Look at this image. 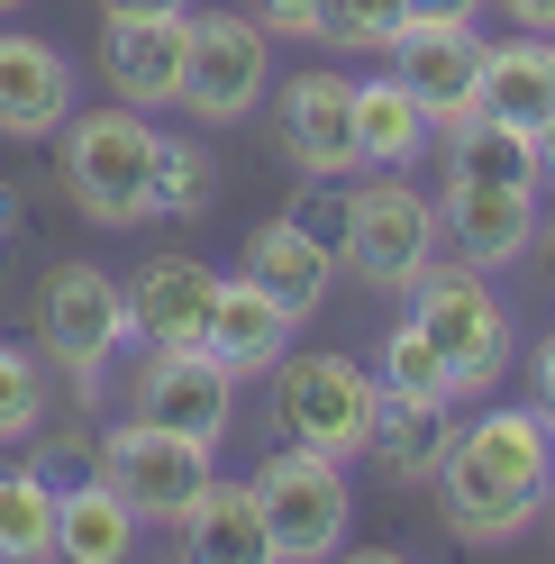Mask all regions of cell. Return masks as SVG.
<instances>
[{"label":"cell","instance_id":"cell-1","mask_svg":"<svg viewBox=\"0 0 555 564\" xmlns=\"http://www.w3.org/2000/svg\"><path fill=\"white\" fill-rule=\"evenodd\" d=\"M546 491H555V437H546L537 401L465 419L437 465V510L465 546H519L546 519Z\"/></svg>","mask_w":555,"mask_h":564},{"label":"cell","instance_id":"cell-2","mask_svg":"<svg viewBox=\"0 0 555 564\" xmlns=\"http://www.w3.org/2000/svg\"><path fill=\"white\" fill-rule=\"evenodd\" d=\"M55 137H64V192H74V209L91 228H146L155 219V183H164V128H155V110L110 100V110L64 119Z\"/></svg>","mask_w":555,"mask_h":564},{"label":"cell","instance_id":"cell-3","mask_svg":"<svg viewBox=\"0 0 555 564\" xmlns=\"http://www.w3.org/2000/svg\"><path fill=\"white\" fill-rule=\"evenodd\" d=\"M437 237H446V219H437V200L410 183V173L373 164L364 183L337 200V273L373 282V292H410V282L437 264Z\"/></svg>","mask_w":555,"mask_h":564},{"label":"cell","instance_id":"cell-4","mask_svg":"<svg viewBox=\"0 0 555 564\" xmlns=\"http://www.w3.org/2000/svg\"><path fill=\"white\" fill-rule=\"evenodd\" d=\"M273 382V429L292 446H319L337 465H356L373 446V419H383V382L356 356H283L264 373Z\"/></svg>","mask_w":555,"mask_h":564},{"label":"cell","instance_id":"cell-5","mask_svg":"<svg viewBox=\"0 0 555 564\" xmlns=\"http://www.w3.org/2000/svg\"><path fill=\"white\" fill-rule=\"evenodd\" d=\"M410 319L446 346V365H456L465 401H482V392L510 373V356H519V328H510L501 292H492V282H482V264H465V256H456V264H428L420 282H410Z\"/></svg>","mask_w":555,"mask_h":564},{"label":"cell","instance_id":"cell-6","mask_svg":"<svg viewBox=\"0 0 555 564\" xmlns=\"http://www.w3.org/2000/svg\"><path fill=\"white\" fill-rule=\"evenodd\" d=\"M255 482V501H264V538L283 564H319L346 546V528H356V491H346V465L319 446H273L264 465L247 474Z\"/></svg>","mask_w":555,"mask_h":564},{"label":"cell","instance_id":"cell-7","mask_svg":"<svg viewBox=\"0 0 555 564\" xmlns=\"http://www.w3.org/2000/svg\"><path fill=\"white\" fill-rule=\"evenodd\" d=\"M128 282L100 273V264H55L46 292H37V346L64 365V382H74L83 401H100V382H110L119 346H128Z\"/></svg>","mask_w":555,"mask_h":564},{"label":"cell","instance_id":"cell-8","mask_svg":"<svg viewBox=\"0 0 555 564\" xmlns=\"http://www.w3.org/2000/svg\"><path fill=\"white\" fill-rule=\"evenodd\" d=\"M273 91V28L237 10H192V64H183V110L200 128H237Z\"/></svg>","mask_w":555,"mask_h":564},{"label":"cell","instance_id":"cell-9","mask_svg":"<svg viewBox=\"0 0 555 564\" xmlns=\"http://www.w3.org/2000/svg\"><path fill=\"white\" fill-rule=\"evenodd\" d=\"M210 455H219V446H200V437H183V429H155V419H137V410H128L119 429L100 437L91 465L128 491V510H137V519H164V528H173V519L192 510V491L210 482Z\"/></svg>","mask_w":555,"mask_h":564},{"label":"cell","instance_id":"cell-10","mask_svg":"<svg viewBox=\"0 0 555 564\" xmlns=\"http://www.w3.org/2000/svg\"><path fill=\"white\" fill-rule=\"evenodd\" d=\"M128 410L155 429H183L200 446H219L237 429V373L210 346H146V365L128 373Z\"/></svg>","mask_w":555,"mask_h":564},{"label":"cell","instance_id":"cell-11","mask_svg":"<svg viewBox=\"0 0 555 564\" xmlns=\"http://www.w3.org/2000/svg\"><path fill=\"white\" fill-rule=\"evenodd\" d=\"M273 137H283V155L309 173V183H346V173H364V147H356V74H337V64H309L273 91Z\"/></svg>","mask_w":555,"mask_h":564},{"label":"cell","instance_id":"cell-12","mask_svg":"<svg viewBox=\"0 0 555 564\" xmlns=\"http://www.w3.org/2000/svg\"><path fill=\"white\" fill-rule=\"evenodd\" d=\"M482 46H492V37H474V19H410L383 55H392V74L420 91V110L437 128H456L482 100Z\"/></svg>","mask_w":555,"mask_h":564},{"label":"cell","instance_id":"cell-13","mask_svg":"<svg viewBox=\"0 0 555 564\" xmlns=\"http://www.w3.org/2000/svg\"><path fill=\"white\" fill-rule=\"evenodd\" d=\"M183 64H192V10L110 19V37H100V74L128 110H183Z\"/></svg>","mask_w":555,"mask_h":564},{"label":"cell","instance_id":"cell-14","mask_svg":"<svg viewBox=\"0 0 555 564\" xmlns=\"http://www.w3.org/2000/svg\"><path fill=\"white\" fill-rule=\"evenodd\" d=\"M210 310H219V273L200 256H146L128 273V328L146 346H210Z\"/></svg>","mask_w":555,"mask_h":564},{"label":"cell","instance_id":"cell-15","mask_svg":"<svg viewBox=\"0 0 555 564\" xmlns=\"http://www.w3.org/2000/svg\"><path fill=\"white\" fill-rule=\"evenodd\" d=\"M74 119V64L64 46L28 37V28H0V137L28 147V137H55Z\"/></svg>","mask_w":555,"mask_h":564},{"label":"cell","instance_id":"cell-16","mask_svg":"<svg viewBox=\"0 0 555 564\" xmlns=\"http://www.w3.org/2000/svg\"><path fill=\"white\" fill-rule=\"evenodd\" d=\"M446 246H456L465 264H519L537 246V192H519V183H446Z\"/></svg>","mask_w":555,"mask_h":564},{"label":"cell","instance_id":"cell-17","mask_svg":"<svg viewBox=\"0 0 555 564\" xmlns=\"http://www.w3.org/2000/svg\"><path fill=\"white\" fill-rule=\"evenodd\" d=\"M292 328H301V310L292 301H273L264 282H219V310H210V356L237 373V382H264L273 365L292 356Z\"/></svg>","mask_w":555,"mask_h":564},{"label":"cell","instance_id":"cell-18","mask_svg":"<svg viewBox=\"0 0 555 564\" xmlns=\"http://www.w3.org/2000/svg\"><path fill=\"white\" fill-rule=\"evenodd\" d=\"M173 546H183L192 564H273V538H264V501L255 482H200L192 510L173 519Z\"/></svg>","mask_w":555,"mask_h":564},{"label":"cell","instance_id":"cell-19","mask_svg":"<svg viewBox=\"0 0 555 564\" xmlns=\"http://www.w3.org/2000/svg\"><path fill=\"white\" fill-rule=\"evenodd\" d=\"M137 528H146V519L128 510V491L100 465L74 491H55V555L64 564H119V555H137Z\"/></svg>","mask_w":555,"mask_h":564},{"label":"cell","instance_id":"cell-20","mask_svg":"<svg viewBox=\"0 0 555 564\" xmlns=\"http://www.w3.org/2000/svg\"><path fill=\"white\" fill-rule=\"evenodd\" d=\"M237 273H247V282H264L273 301H292L301 319H309V310L328 301V273H337V246H319V237H309L301 219H264V228L247 237V264H237Z\"/></svg>","mask_w":555,"mask_h":564},{"label":"cell","instance_id":"cell-21","mask_svg":"<svg viewBox=\"0 0 555 564\" xmlns=\"http://www.w3.org/2000/svg\"><path fill=\"white\" fill-rule=\"evenodd\" d=\"M474 110H492L510 128H537L555 110V37L510 28L501 46H482V100H474Z\"/></svg>","mask_w":555,"mask_h":564},{"label":"cell","instance_id":"cell-22","mask_svg":"<svg viewBox=\"0 0 555 564\" xmlns=\"http://www.w3.org/2000/svg\"><path fill=\"white\" fill-rule=\"evenodd\" d=\"M356 147H364V164L410 173L437 147V119L420 110V91H410L401 74H373V83H356Z\"/></svg>","mask_w":555,"mask_h":564},{"label":"cell","instance_id":"cell-23","mask_svg":"<svg viewBox=\"0 0 555 564\" xmlns=\"http://www.w3.org/2000/svg\"><path fill=\"white\" fill-rule=\"evenodd\" d=\"M437 147H446V183H519V192H546L529 128H510L492 110H465L456 128H437Z\"/></svg>","mask_w":555,"mask_h":564},{"label":"cell","instance_id":"cell-24","mask_svg":"<svg viewBox=\"0 0 555 564\" xmlns=\"http://www.w3.org/2000/svg\"><path fill=\"white\" fill-rule=\"evenodd\" d=\"M373 382H383V401H428V410H456V401H465L446 346H437L420 319H401L383 346H373Z\"/></svg>","mask_w":555,"mask_h":564},{"label":"cell","instance_id":"cell-25","mask_svg":"<svg viewBox=\"0 0 555 564\" xmlns=\"http://www.w3.org/2000/svg\"><path fill=\"white\" fill-rule=\"evenodd\" d=\"M446 446H456V429H446V410H428V401H383V419H373V465H383L392 482H437V465H446Z\"/></svg>","mask_w":555,"mask_h":564},{"label":"cell","instance_id":"cell-26","mask_svg":"<svg viewBox=\"0 0 555 564\" xmlns=\"http://www.w3.org/2000/svg\"><path fill=\"white\" fill-rule=\"evenodd\" d=\"M0 555L10 564H37L55 555V482L46 474H0Z\"/></svg>","mask_w":555,"mask_h":564},{"label":"cell","instance_id":"cell-27","mask_svg":"<svg viewBox=\"0 0 555 564\" xmlns=\"http://www.w3.org/2000/svg\"><path fill=\"white\" fill-rule=\"evenodd\" d=\"M210 192H219L210 147H192V137H164V183H155V209H164V219H200V209H210Z\"/></svg>","mask_w":555,"mask_h":564},{"label":"cell","instance_id":"cell-28","mask_svg":"<svg viewBox=\"0 0 555 564\" xmlns=\"http://www.w3.org/2000/svg\"><path fill=\"white\" fill-rule=\"evenodd\" d=\"M401 28H410V0H328V28H319V37L346 46V55H383Z\"/></svg>","mask_w":555,"mask_h":564},{"label":"cell","instance_id":"cell-29","mask_svg":"<svg viewBox=\"0 0 555 564\" xmlns=\"http://www.w3.org/2000/svg\"><path fill=\"white\" fill-rule=\"evenodd\" d=\"M37 429H46V373L19 346H0V446H28Z\"/></svg>","mask_w":555,"mask_h":564},{"label":"cell","instance_id":"cell-30","mask_svg":"<svg viewBox=\"0 0 555 564\" xmlns=\"http://www.w3.org/2000/svg\"><path fill=\"white\" fill-rule=\"evenodd\" d=\"M255 19L273 28V37H319V28H328V0H255Z\"/></svg>","mask_w":555,"mask_h":564},{"label":"cell","instance_id":"cell-31","mask_svg":"<svg viewBox=\"0 0 555 564\" xmlns=\"http://www.w3.org/2000/svg\"><path fill=\"white\" fill-rule=\"evenodd\" d=\"M510 28H529V37H555V0H492Z\"/></svg>","mask_w":555,"mask_h":564},{"label":"cell","instance_id":"cell-32","mask_svg":"<svg viewBox=\"0 0 555 564\" xmlns=\"http://www.w3.org/2000/svg\"><path fill=\"white\" fill-rule=\"evenodd\" d=\"M537 419H546V437H555V337L537 346Z\"/></svg>","mask_w":555,"mask_h":564},{"label":"cell","instance_id":"cell-33","mask_svg":"<svg viewBox=\"0 0 555 564\" xmlns=\"http://www.w3.org/2000/svg\"><path fill=\"white\" fill-rule=\"evenodd\" d=\"M164 10H192V0H100V19H164Z\"/></svg>","mask_w":555,"mask_h":564},{"label":"cell","instance_id":"cell-34","mask_svg":"<svg viewBox=\"0 0 555 564\" xmlns=\"http://www.w3.org/2000/svg\"><path fill=\"white\" fill-rule=\"evenodd\" d=\"M529 147H537V183H546V192H555V110H546V119H537V128H529Z\"/></svg>","mask_w":555,"mask_h":564},{"label":"cell","instance_id":"cell-35","mask_svg":"<svg viewBox=\"0 0 555 564\" xmlns=\"http://www.w3.org/2000/svg\"><path fill=\"white\" fill-rule=\"evenodd\" d=\"M482 0H410V19H474Z\"/></svg>","mask_w":555,"mask_h":564},{"label":"cell","instance_id":"cell-36","mask_svg":"<svg viewBox=\"0 0 555 564\" xmlns=\"http://www.w3.org/2000/svg\"><path fill=\"white\" fill-rule=\"evenodd\" d=\"M537 256H546V282H555V219H537Z\"/></svg>","mask_w":555,"mask_h":564},{"label":"cell","instance_id":"cell-37","mask_svg":"<svg viewBox=\"0 0 555 564\" xmlns=\"http://www.w3.org/2000/svg\"><path fill=\"white\" fill-rule=\"evenodd\" d=\"M0 237H10V200H0Z\"/></svg>","mask_w":555,"mask_h":564},{"label":"cell","instance_id":"cell-38","mask_svg":"<svg viewBox=\"0 0 555 564\" xmlns=\"http://www.w3.org/2000/svg\"><path fill=\"white\" fill-rule=\"evenodd\" d=\"M10 10H28V0H0V19H10Z\"/></svg>","mask_w":555,"mask_h":564},{"label":"cell","instance_id":"cell-39","mask_svg":"<svg viewBox=\"0 0 555 564\" xmlns=\"http://www.w3.org/2000/svg\"><path fill=\"white\" fill-rule=\"evenodd\" d=\"M546 519H555V491H546Z\"/></svg>","mask_w":555,"mask_h":564}]
</instances>
